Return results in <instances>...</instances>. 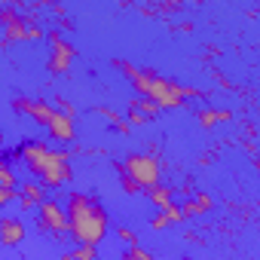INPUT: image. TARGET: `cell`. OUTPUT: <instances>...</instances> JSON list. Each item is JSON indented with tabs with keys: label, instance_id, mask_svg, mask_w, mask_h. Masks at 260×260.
<instances>
[{
	"label": "cell",
	"instance_id": "17",
	"mask_svg": "<svg viewBox=\"0 0 260 260\" xmlns=\"http://www.w3.org/2000/svg\"><path fill=\"white\" fill-rule=\"evenodd\" d=\"M125 119H128V125H147V122H150V119L141 113V107H138V101H135V98L128 101V116H125Z\"/></svg>",
	"mask_w": 260,
	"mask_h": 260
},
{
	"label": "cell",
	"instance_id": "13",
	"mask_svg": "<svg viewBox=\"0 0 260 260\" xmlns=\"http://www.w3.org/2000/svg\"><path fill=\"white\" fill-rule=\"evenodd\" d=\"M116 175H119V187H122V193H125V196H138V193H144V190H141V184H138L132 175L122 169V162L116 166Z\"/></svg>",
	"mask_w": 260,
	"mask_h": 260
},
{
	"label": "cell",
	"instance_id": "3",
	"mask_svg": "<svg viewBox=\"0 0 260 260\" xmlns=\"http://www.w3.org/2000/svg\"><path fill=\"white\" fill-rule=\"evenodd\" d=\"M132 86H135V92H138L141 98H150V101H156L159 107H181L187 98H199V95H202L199 89H193V86H178V83L159 77L156 71H141V74L132 80Z\"/></svg>",
	"mask_w": 260,
	"mask_h": 260
},
{
	"label": "cell",
	"instance_id": "18",
	"mask_svg": "<svg viewBox=\"0 0 260 260\" xmlns=\"http://www.w3.org/2000/svg\"><path fill=\"white\" fill-rule=\"evenodd\" d=\"M135 101H138V107H141V113H144L147 119H156V116H159V110H162V107H159L156 101H150V98H141V95H138Z\"/></svg>",
	"mask_w": 260,
	"mask_h": 260
},
{
	"label": "cell",
	"instance_id": "14",
	"mask_svg": "<svg viewBox=\"0 0 260 260\" xmlns=\"http://www.w3.org/2000/svg\"><path fill=\"white\" fill-rule=\"evenodd\" d=\"M226 119H233L230 110H202V113H199V125H202V128H211V125L226 122Z\"/></svg>",
	"mask_w": 260,
	"mask_h": 260
},
{
	"label": "cell",
	"instance_id": "22",
	"mask_svg": "<svg viewBox=\"0 0 260 260\" xmlns=\"http://www.w3.org/2000/svg\"><path fill=\"white\" fill-rule=\"evenodd\" d=\"M172 223H175V220L169 217V211H159V214L150 220V230H156V233H159V230H166V226H172Z\"/></svg>",
	"mask_w": 260,
	"mask_h": 260
},
{
	"label": "cell",
	"instance_id": "4",
	"mask_svg": "<svg viewBox=\"0 0 260 260\" xmlns=\"http://www.w3.org/2000/svg\"><path fill=\"white\" fill-rule=\"evenodd\" d=\"M13 107L22 110V113H28L34 122H40L46 132H49L52 141H58V144H74L77 125H74V119L64 116L58 107H52V104H46V101H28V98H16Z\"/></svg>",
	"mask_w": 260,
	"mask_h": 260
},
{
	"label": "cell",
	"instance_id": "12",
	"mask_svg": "<svg viewBox=\"0 0 260 260\" xmlns=\"http://www.w3.org/2000/svg\"><path fill=\"white\" fill-rule=\"evenodd\" d=\"M147 199H150V202H153V205H156L159 211H166V208H172V205H175V190H172V187H162V184H159V187L147 190Z\"/></svg>",
	"mask_w": 260,
	"mask_h": 260
},
{
	"label": "cell",
	"instance_id": "6",
	"mask_svg": "<svg viewBox=\"0 0 260 260\" xmlns=\"http://www.w3.org/2000/svg\"><path fill=\"white\" fill-rule=\"evenodd\" d=\"M37 226L40 233H46L49 239L61 242L64 236H71V220H68V208L58 199H46L37 208Z\"/></svg>",
	"mask_w": 260,
	"mask_h": 260
},
{
	"label": "cell",
	"instance_id": "19",
	"mask_svg": "<svg viewBox=\"0 0 260 260\" xmlns=\"http://www.w3.org/2000/svg\"><path fill=\"white\" fill-rule=\"evenodd\" d=\"M71 254H74V260H98V248L95 245H77Z\"/></svg>",
	"mask_w": 260,
	"mask_h": 260
},
{
	"label": "cell",
	"instance_id": "8",
	"mask_svg": "<svg viewBox=\"0 0 260 260\" xmlns=\"http://www.w3.org/2000/svg\"><path fill=\"white\" fill-rule=\"evenodd\" d=\"M49 190L40 184V181H25L22 187H19V208L22 211H34V208H40L49 196H46Z\"/></svg>",
	"mask_w": 260,
	"mask_h": 260
},
{
	"label": "cell",
	"instance_id": "23",
	"mask_svg": "<svg viewBox=\"0 0 260 260\" xmlns=\"http://www.w3.org/2000/svg\"><path fill=\"white\" fill-rule=\"evenodd\" d=\"M19 199V190H0V205H10Z\"/></svg>",
	"mask_w": 260,
	"mask_h": 260
},
{
	"label": "cell",
	"instance_id": "9",
	"mask_svg": "<svg viewBox=\"0 0 260 260\" xmlns=\"http://www.w3.org/2000/svg\"><path fill=\"white\" fill-rule=\"evenodd\" d=\"M0 242H4V248H19L25 242V220L7 214L0 220Z\"/></svg>",
	"mask_w": 260,
	"mask_h": 260
},
{
	"label": "cell",
	"instance_id": "2",
	"mask_svg": "<svg viewBox=\"0 0 260 260\" xmlns=\"http://www.w3.org/2000/svg\"><path fill=\"white\" fill-rule=\"evenodd\" d=\"M68 220H71V236L80 242V245H101L107 230H110V220H107V208L89 196V193H71L68 202Z\"/></svg>",
	"mask_w": 260,
	"mask_h": 260
},
{
	"label": "cell",
	"instance_id": "5",
	"mask_svg": "<svg viewBox=\"0 0 260 260\" xmlns=\"http://www.w3.org/2000/svg\"><path fill=\"white\" fill-rule=\"evenodd\" d=\"M122 169L141 184L144 193L153 190V187H159V181H162V166H159V159L153 153H128L125 162H122Z\"/></svg>",
	"mask_w": 260,
	"mask_h": 260
},
{
	"label": "cell",
	"instance_id": "15",
	"mask_svg": "<svg viewBox=\"0 0 260 260\" xmlns=\"http://www.w3.org/2000/svg\"><path fill=\"white\" fill-rule=\"evenodd\" d=\"M0 181H4V190H16V172H13L10 159L0 162Z\"/></svg>",
	"mask_w": 260,
	"mask_h": 260
},
{
	"label": "cell",
	"instance_id": "16",
	"mask_svg": "<svg viewBox=\"0 0 260 260\" xmlns=\"http://www.w3.org/2000/svg\"><path fill=\"white\" fill-rule=\"evenodd\" d=\"M122 260H156L147 248H141V245H128L125 251H122Z\"/></svg>",
	"mask_w": 260,
	"mask_h": 260
},
{
	"label": "cell",
	"instance_id": "24",
	"mask_svg": "<svg viewBox=\"0 0 260 260\" xmlns=\"http://www.w3.org/2000/svg\"><path fill=\"white\" fill-rule=\"evenodd\" d=\"M58 260H74V254H71V251H64V254H61Z\"/></svg>",
	"mask_w": 260,
	"mask_h": 260
},
{
	"label": "cell",
	"instance_id": "7",
	"mask_svg": "<svg viewBox=\"0 0 260 260\" xmlns=\"http://www.w3.org/2000/svg\"><path fill=\"white\" fill-rule=\"evenodd\" d=\"M46 40L52 43V55H49V74H68V68L74 64V58H77V49H74V43H68V40H61V34L58 31H46Z\"/></svg>",
	"mask_w": 260,
	"mask_h": 260
},
{
	"label": "cell",
	"instance_id": "25",
	"mask_svg": "<svg viewBox=\"0 0 260 260\" xmlns=\"http://www.w3.org/2000/svg\"><path fill=\"white\" fill-rule=\"evenodd\" d=\"M257 169H260V159H257Z\"/></svg>",
	"mask_w": 260,
	"mask_h": 260
},
{
	"label": "cell",
	"instance_id": "10",
	"mask_svg": "<svg viewBox=\"0 0 260 260\" xmlns=\"http://www.w3.org/2000/svg\"><path fill=\"white\" fill-rule=\"evenodd\" d=\"M181 208H184V217L190 220V217H196V214H205V211L211 208V196H208V193H196V196H193V199H187Z\"/></svg>",
	"mask_w": 260,
	"mask_h": 260
},
{
	"label": "cell",
	"instance_id": "21",
	"mask_svg": "<svg viewBox=\"0 0 260 260\" xmlns=\"http://www.w3.org/2000/svg\"><path fill=\"white\" fill-rule=\"evenodd\" d=\"M55 107L64 113V116H71V119H77V107L68 101V98H61V95H55Z\"/></svg>",
	"mask_w": 260,
	"mask_h": 260
},
{
	"label": "cell",
	"instance_id": "1",
	"mask_svg": "<svg viewBox=\"0 0 260 260\" xmlns=\"http://www.w3.org/2000/svg\"><path fill=\"white\" fill-rule=\"evenodd\" d=\"M74 147H49L46 141H22L19 144V159L31 172L34 181H40L46 190H61L64 184L74 181V166H71Z\"/></svg>",
	"mask_w": 260,
	"mask_h": 260
},
{
	"label": "cell",
	"instance_id": "11",
	"mask_svg": "<svg viewBox=\"0 0 260 260\" xmlns=\"http://www.w3.org/2000/svg\"><path fill=\"white\" fill-rule=\"evenodd\" d=\"M95 113H98V116H104V119H110V125L116 128L119 135H128V132H132V125H128V119H125L122 113H116V110H110V107H104V104H98V107H95Z\"/></svg>",
	"mask_w": 260,
	"mask_h": 260
},
{
	"label": "cell",
	"instance_id": "20",
	"mask_svg": "<svg viewBox=\"0 0 260 260\" xmlns=\"http://www.w3.org/2000/svg\"><path fill=\"white\" fill-rule=\"evenodd\" d=\"M116 236H119V242H125V248H128V245H138V233H135L132 226H125V223L116 226Z\"/></svg>",
	"mask_w": 260,
	"mask_h": 260
}]
</instances>
